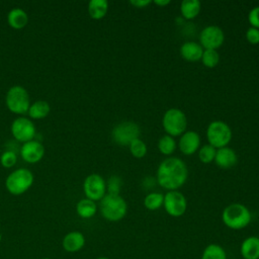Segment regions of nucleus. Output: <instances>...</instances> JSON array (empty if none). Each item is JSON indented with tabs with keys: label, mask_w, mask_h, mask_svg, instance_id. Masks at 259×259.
<instances>
[{
	"label": "nucleus",
	"mask_w": 259,
	"mask_h": 259,
	"mask_svg": "<svg viewBox=\"0 0 259 259\" xmlns=\"http://www.w3.org/2000/svg\"><path fill=\"white\" fill-rule=\"evenodd\" d=\"M188 177L186 164L177 157H167L158 166L156 179L158 184L168 190H178Z\"/></svg>",
	"instance_id": "obj_1"
},
{
	"label": "nucleus",
	"mask_w": 259,
	"mask_h": 259,
	"mask_svg": "<svg viewBox=\"0 0 259 259\" xmlns=\"http://www.w3.org/2000/svg\"><path fill=\"white\" fill-rule=\"evenodd\" d=\"M252 220L249 208L239 202L227 205L222 212V221L231 230H242L246 228Z\"/></svg>",
	"instance_id": "obj_2"
},
{
	"label": "nucleus",
	"mask_w": 259,
	"mask_h": 259,
	"mask_svg": "<svg viewBox=\"0 0 259 259\" xmlns=\"http://www.w3.org/2000/svg\"><path fill=\"white\" fill-rule=\"evenodd\" d=\"M99 209L101 215L109 222H118L122 220L127 212L126 201L119 194H108L100 200Z\"/></svg>",
	"instance_id": "obj_3"
},
{
	"label": "nucleus",
	"mask_w": 259,
	"mask_h": 259,
	"mask_svg": "<svg viewBox=\"0 0 259 259\" xmlns=\"http://www.w3.org/2000/svg\"><path fill=\"white\" fill-rule=\"evenodd\" d=\"M34 176L26 168H19L12 171L5 180V187L12 195H21L33 184Z\"/></svg>",
	"instance_id": "obj_4"
},
{
	"label": "nucleus",
	"mask_w": 259,
	"mask_h": 259,
	"mask_svg": "<svg viewBox=\"0 0 259 259\" xmlns=\"http://www.w3.org/2000/svg\"><path fill=\"white\" fill-rule=\"evenodd\" d=\"M5 104L12 113L17 115L27 113L31 104L27 90L20 85L10 87L5 96Z\"/></svg>",
	"instance_id": "obj_5"
},
{
	"label": "nucleus",
	"mask_w": 259,
	"mask_h": 259,
	"mask_svg": "<svg viewBox=\"0 0 259 259\" xmlns=\"http://www.w3.org/2000/svg\"><path fill=\"white\" fill-rule=\"evenodd\" d=\"M162 126L166 135L173 138L180 137L186 132L187 117L179 108H170L165 111L162 117Z\"/></svg>",
	"instance_id": "obj_6"
},
{
	"label": "nucleus",
	"mask_w": 259,
	"mask_h": 259,
	"mask_svg": "<svg viewBox=\"0 0 259 259\" xmlns=\"http://www.w3.org/2000/svg\"><path fill=\"white\" fill-rule=\"evenodd\" d=\"M206 139L214 149L228 147L232 140V130L228 123L223 120L211 121L206 128Z\"/></svg>",
	"instance_id": "obj_7"
},
{
	"label": "nucleus",
	"mask_w": 259,
	"mask_h": 259,
	"mask_svg": "<svg viewBox=\"0 0 259 259\" xmlns=\"http://www.w3.org/2000/svg\"><path fill=\"white\" fill-rule=\"evenodd\" d=\"M140 127L134 121H121L116 124L112 132L111 137L115 144L118 146H130V144L139 139L140 137Z\"/></svg>",
	"instance_id": "obj_8"
},
{
	"label": "nucleus",
	"mask_w": 259,
	"mask_h": 259,
	"mask_svg": "<svg viewBox=\"0 0 259 259\" xmlns=\"http://www.w3.org/2000/svg\"><path fill=\"white\" fill-rule=\"evenodd\" d=\"M163 206L170 217L179 218L187 209V200L183 193L178 190L167 191L164 195Z\"/></svg>",
	"instance_id": "obj_9"
},
{
	"label": "nucleus",
	"mask_w": 259,
	"mask_h": 259,
	"mask_svg": "<svg viewBox=\"0 0 259 259\" xmlns=\"http://www.w3.org/2000/svg\"><path fill=\"white\" fill-rule=\"evenodd\" d=\"M83 191L86 198L93 201H100L106 194V182L99 174L88 175L83 183Z\"/></svg>",
	"instance_id": "obj_10"
},
{
	"label": "nucleus",
	"mask_w": 259,
	"mask_h": 259,
	"mask_svg": "<svg viewBox=\"0 0 259 259\" xmlns=\"http://www.w3.org/2000/svg\"><path fill=\"white\" fill-rule=\"evenodd\" d=\"M35 133L34 123L27 117L18 116L11 123V134L18 142L26 143L32 141Z\"/></svg>",
	"instance_id": "obj_11"
},
{
	"label": "nucleus",
	"mask_w": 259,
	"mask_h": 259,
	"mask_svg": "<svg viewBox=\"0 0 259 259\" xmlns=\"http://www.w3.org/2000/svg\"><path fill=\"white\" fill-rule=\"evenodd\" d=\"M225 41L223 29L217 25L205 26L199 33V44L203 50H217Z\"/></svg>",
	"instance_id": "obj_12"
},
{
	"label": "nucleus",
	"mask_w": 259,
	"mask_h": 259,
	"mask_svg": "<svg viewBox=\"0 0 259 259\" xmlns=\"http://www.w3.org/2000/svg\"><path fill=\"white\" fill-rule=\"evenodd\" d=\"M45 155V148L38 141L32 140L23 143L20 148V156L22 160L29 164H35L39 162Z\"/></svg>",
	"instance_id": "obj_13"
},
{
	"label": "nucleus",
	"mask_w": 259,
	"mask_h": 259,
	"mask_svg": "<svg viewBox=\"0 0 259 259\" xmlns=\"http://www.w3.org/2000/svg\"><path fill=\"white\" fill-rule=\"evenodd\" d=\"M178 148L185 156L193 155L200 148V136L195 131H186L179 138Z\"/></svg>",
	"instance_id": "obj_14"
},
{
	"label": "nucleus",
	"mask_w": 259,
	"mask_h": 259,
	"mask_svg": "<svg viewBox=\"0 0 259 259\" xmlns=\"http://www.w3.org/2000/svg\"><path fill=\"white\" fill-rule=\"evenodd\" d=\"M85 245V237L79 231H72L66 234L62 240V247L69 253L80 251Z\"/></svg>",
	"instance_id": "obj_15"
},
{
	"label": "nucleus",
	"mask_w": 259,
	"mask_h": 259,
	"mask_svg": "<svg viewBox=\"0 0 259 259\" xmlns=\"http://www.w3.org/2000/svg\"><path fill=\"white\" fill-rule=\"evenodd\" d=\"M237 162H238V156L233 149L229 147H224L217 150L214 163L220 168L222 169L232 168L237 164Z\"/></svg>",
	"instance_id": "obj_16"
},
{
	"label": "nucleus",
	"mask_w": 259,
	"mask_h": 259,
	"mask_svg": "<svg viewBox=\"0 0 259 259\" xmlns=\"http://www.w3.org/2000/svg\"><path fill=\"white\" fill-rule=\"evenodd\" d=\"M179 53L182 59L188 62H197L201 60L203 48L196 41H185L181 45Z\"/></svg>",
	"instance_id": "obj_17"
},
{
	"label": "nucleus",
	"mask_w": 259,
	"mask_h": 259,
	"mask_svg": "<svg viewBox=\"0 0 259 259\" xmlns=\"http://www.w3.org/2000/svg\"><path fill=\"white\" fill-rule=\"evenodd\" d=\"M240 253L243 259H259V237L249 236L242 242Z\"/></svg>",
	"instance_id": "obj_18"
},
{
	"label": "nucleus",
	"mask_w": 259,
	"mask_h": 259,
	"mask_svg": "<svg viewBox=\"0 0 259 259\" xmlns=\"http://www.w3.org/2000/svg\"><path fill=\"white\" fill-rule=\"evenodd\" d=\"M7 22L14 29H22L28 22V15L21 8H13L7 14Z\"/></svg>",
	"instance_id": "obj_19"
},
{
	"label": "nucleus",
	"mask_w": 259,
	"mask_h": 259,
	"mask_svg": "<svg viewBox=\"0 0 259 259\" xmlns=\"http://www.w3.org/2000/svg\"><path fill=\"white\" fill-rule=\"evenodd\" d=\"M201 3L198 0H183L180 4V13L183 18L192 20L196 18L200 12Z\"/></svg>",
	"instance_id": "obj_20"
},
{
	"label": "nucleus",
	"mask_w": 259,
	"mask_h": 259,
	"mask_svg": "<svg viewBox=\"0 0 259 259\" xmlns=\"http://www.w3.org/2000/svg\"><path fill=\"white\" fill-rule=\"evenodd\" d=\"M76 211L77 214L82 219H91L97 212V204L95 201L85 197L77 202Z\"/></svg>",
	"instance_id": "obj_21"
},
{
	"label": "nucleus",
	"mask_w": 259,
	"mask_h": 259,
	"mask_svg": "<svg viewBox=\"0 0 259 259\" xmlns=\"http://www.w3.org/2000/svg\"><path fill=\"white\" fill-rule=\"evenodd\" d=\"M51 106L46 100H37L30 104L27 114L32 119H41L49 115Z\"/></svg>",
	"instance_id": "obj_22"
},
{
	"label": "nucleus",
	"mask_w": 259,
	"mask_h": 259,
	"mask_svg": "<svg viewBox=\"0 0 259 259\" xmlns=\"http://www.w3.org/2000/svg\"><path fill=\"white\" fill-rule=\"evenodd\" d=\"M88 14L92 19H102L108 11V2L106 0H91L88 3Z\"/></svg>",
	"instance_id": "obj_23"
},
{
	"label": "nucleus",
	"mask_w": 259,
	"mask_h": 259,
	"mask_svg": "<svg viewBox=\"0 0 259 259\" xmlns=\"http://www.w3.org/2000/svg\"><path fill=\"white\" fill-rule=\"evenodd\" d=\"M201 259H227V253L221 245L211 243L203 249Z\"/></svg>",
	"instance_id": "obj_24"
},
{
	"label": "nucleus",
	"mask_w": 259,
	"mask_h": 259,
	"mask_svg": "<svg viewBox=\"0 0 259 259\" xmlns=\"http://www.w3.org/2000/svg\"><path fill=\"white\" fill-rule=\"evenodd\" d=\"M158 150L159 152L164 155V156H171L174 151L176 150V142L175 139L171 136L165 135L163 137L160 138V140L158 141Z\"/></svg>",
	"instance_id": "obj_25"
},
{
	"label": "nucleus",
	"mask_w": 259,
	"mask_h": 259,
	"mask_svg": "<svg viewBox=\"0 0 259 259\" xmlns=\"http://www.w3.org/2000/svg\"><path fill=\"white\" fill-rule=\"evenodd\" d=\"M164 194L160 192H150L144 198V205L149 210H157L163 206Z\"/></svg>",
	"instance_id": "obj_26"
},
{
	"label": "nucleus",
	"mask_w": 259,
	"mask_h": 259,
	"mask_svg": "<svg viewBox=\"0 0 259 259\" xmlns=\"http://www.w3.org/2000/svg\"><path fill=\"white\" fill-rule=\"evenodd\" d=\"M217 149L209 144H205L198 149V159L203 164H209L214 161Z\"/></svg>",
	"instance_id": "obj_27"
},
{
	"label": "nucleus",
	"mask_w": 259,
	"mask_h": 259,
	"mask_svg": "<svg viewBox=\"0 0 259 259\" xmlns=\"http://www.w3.org/2000/svg\"><path fill=\"white\" fill-rule=\"evenodd\" d=\"M200 61L204 67L214 68L220 62V55L217 50H203Z\"/></svg>",
	"instance_id": "obj_28"
},
{
	"label": "nucleus",
	"mask_w": 259,
	"mask_h": 259,
	"mask_svg": "<svg viewBox=\"0 0 259 259\" xmlns=\"http://www.w3.org/2000/svg\"><path fill=\"white\" fill-rule=\"evenodd\" d=\"M130 152L131 154L135 157V158H138V159H141V158H144L148 152V148H147V145L144 141H142L140 138L139 139H136L135 141H133L130 146Z\"/></svg>",
	"instance_id": "obj_29"
},
{
	"label": "nucleus",
	"mask_w": 259,
	"mask_h": 259,
	"mask_svg": "<svg viewBox=\"0 0 259 259\" xmlns=\"http://www.w3.org/2000/svg\"><path fill=\"white\" fill-rule=\"evenodd\" d=\"M122 182L120 177L112 175L106 182V192L108 194H119Z\"/></svg>",
	"instance_id": "obj_30"
},
{
	"label": "nucleus",
	"mask_w": 259,
	"mask_h": 259,
	"mask_svg": "<svg viewBox=\"0 0 259 259\" xmlns=\"http://www.w3.org/2000/svg\"><path fill=\"white\" fill-rule=\"evenodd\" d=\"M16 161H17V156L15 152L10 150L4 151L0 156V164L4 168H12L16 164Z\"/></svg>",
	"instance_id": "obj_31"
},
{
	"label": "nucleus",
	"mask_w": 259,
	"mask_h": 259,
	"mask_svg": "<svg viewBox=\"0 0 259 259\" xmlns=\"http://www.w3.org/2000/svg\"><path fill=\"white\" fill-rule=\"evenodd\" d=\"M248 21L251 24V27L259 29V6L252 8L248 14Z\"/></svg>",
	"instance_id": "obj_32"
},
{
	"label": "nucleus",
	"mask_w": 259,
	"mask_h": 259,
	"mask_svg": "<svg viewBox=\"0 0 259 259\" xmlns=\"http://www.w3.org/2000/svg\"><path fill=\"white\" fill-rule=\"evenodd\" d=\"M246 39L251 45L259 44V29L255 27H249L246 31Z\"/></svg>",
	"instance_id": "obj_33"
},
{
	"label": "nucleus",
	"mask_w": 259,
	"mask_h": 259,
	"mask_svg": "<svg viewBox=\"0 0 259 259\" xmlns=\"http://www.w3.org/2000/svg\"><path fill=\"white\" fill-rule=\"evenodd\" d=\"M130 3L136 8H145L148 5H150L152 2L150 0H134V1H131Z\"/></svg>",
	"instance_id": "obj_34"
},
{
	"label": "nucleus",
	"mask_w": 259,
	"mask_h": 259,
	"mask_svg": "<svg viewBox=\"0 0 259 259\" xmlns=\"http://www.w3.org/2000/svg\"><path fill=\"white\" fill-rule=\"evenodd\" d=\"M170 0H154L153 3L156 4L157 6L159 7H164V6H167L168 4H170Z\"/></svg>",
	"instance_id": "obj_35"
},
{
	"label": "nucleus",
	"mask_w": 259,
	"mask_h": 259,
	"mask_svg": "<svg viewBox=\"0 0 259 259\" xmlns=\"http://www.w3.org/2000/svg\"><path fill=\"white\" fill-rule=\"evenodd\" d=\"M96 259H109V258H107V257H98Z\"/></svg>",
	"instance_id": "obj_36"
},
{
	"label": "nucleus",
	"mask_w": 259,
	"mask_h": 259,
	"mask_svg": "<svg viewBox=\"0 0 259 259\" xmlns=\"http://www.w3.org/2000/svg\"><path fill=\"white\" fill-rule=\"evenodd\" d=\"M1 241H2V235H1V233H0V243H1Z\"/></svg>",
	"instance_id": "obj_37"
},
{
	"label": "nucleus",
	"mask_w": 259,
	"mask_h": 259,
	"mask_svg": "<svg viewBox=\"0 0 259 259\" xmlns=\"http://www.w3.org/2000/svg\"><path fill=\"white\" fill-rule=\"evenodd\" d=\"M41 259H51V258H41Z\"/></svg>",
	"instance_id": "obj_38"
}]
</instances>
